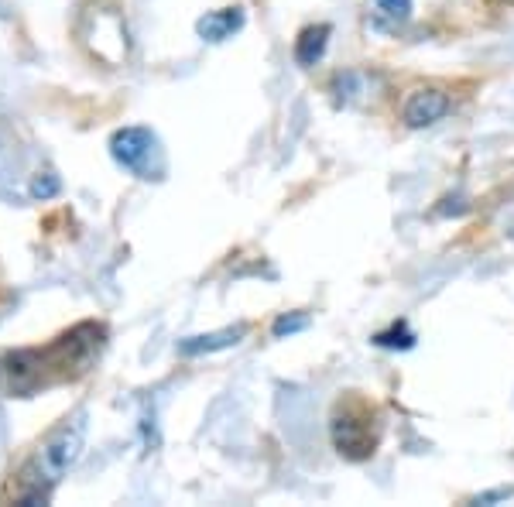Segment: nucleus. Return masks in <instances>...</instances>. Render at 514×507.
<instances>
[{
  "label": "nucleus",
  "instance_id": "1",
  "mask_svg": "<svg viewBox=\"0 0 514 507\" xmlns=\"http://www.w3.org/2000/svg\"><path fill=\"white\" fill-rule=\"evenodd\" d=\"M83 442H86V412L66 418L59 429L48 436L38 453L24 463L18 490H14V501L31 507V504H45L52 497L55 484L76 466V460L83 456Z\"/></svg>",
  "mask_w": 514,
  "mask_h": 507
},
{
  "label": "nucleus",
  "instance_id": "2",
  "mask_svg": "<svg viewBox=\"0 0 514 507\" xmlns=\"http://www.w3.org/2000/svg\"><path fill=\"white\" fill-rule=\"evenodd\" d=\"M329 439H333V449L347 460L360 463L371 460L377 449V422L374 412L364 405V401L350 398L336 405V415L329 422Z\"/></svg>",
  "mask_w": 514,
  "mask_h": 507
},
{
  "label": "nucleus",
  "instance_id": "3",
  "mask_svg": "<svg viewBox=\"0 0 514 507\" xmlns=\"http://www.w3.org/2000/svg\"><path fill=\"white\" fill-rule=\"evenodd\" d=\"M110 158L138 179H162L165 175L162 144H158V134L148 131V127H120L110 138Z\"/></svg>",
  "mask_w": 514,
  "mask_h": 507
},
{
  "label": "nucleus",
  "instance_id": "4",
  "mask_svg": "<svg viewBox=\"0 0 514 507\" xmlns=\"http://www.w3.org/2000/svg\"><path fill=\"white\" fill-rule=\"evenodd\" d=\"M449 107H453L449 93L436 90V86H425V90L408 93L405 107H401V120H405L412 131H422V127L439 124V120L449 114Z\"/></svg>",
  "mask_w": 514,
  "mask_h": 507
},
{
  "label": "nucleus",
  "instance_id": "5",
  "mask_svg": "<svg viewBox=\"0 0 514 507\" xmlns=\"http://www.w3.org/2000/svg\"><path fill=\"white\" fill-rule=\"evenodd\" d=\"M244 28V11L240 7H223V11H210L196 21V35L210 45H220L227 38H234Z\"/></svg>",
  "mask_w": 514,
  "mask_h": 507
},
{
  "label": "nucleus",
  "instance_id": "6",
  "mask_svg": "<svg viewBox=\"0 0 514 507\" xmlns=\"http://www.w3.org/2000/svg\"><path fill=\"white\" fill-rule=\"evenodd\" d=\"M247 336V326H227V329H216V333H203V336H186L179 343V353L182 357H203V353H220V350H230L237 346L240 340Z\"/></svg>",
  "mask_w": 514,
  "mask_h": 507
},
{
  "label": "nucleus",
  "instance_id": "7",
  "mask_svg": "<svg viewBox=\"0 0 514 507\" xmlns=\"http://www.w3.org/2000/svg\"><path fill=\"white\" fill-rule=\"evenodd\" d=\"M329 35H333V28H329V24H309V28L295 38V62L305 66V69L316 66V62L326 55Z\"/></svg>",
  "mask_w": 514,
  "mask_h": 507
},
{
  "label": "nucleus",
  "instance_id": "8",
  "mask_svg": "<svg viewBox=\"0 0 514 507\" xmlns=\"http://www.w3.org/2000/svg\"><path fill=\"white\" fill-rule=\"evenodd\" d=\"M374 343L384 346V350H412V346H415V333L405 323H395L391 329H381V333H374Z\"/></svg>",
  "mask_w": 514,
  "mask_h": 507
},
{
  "label": "nucleus",
  "instance_id": "9",
  "mask_svg": "<svg viewBox=\"0 0 514 507\" xmlns=\"http://www.w3.org/2000/svg\"><path fill=\"white\" fill-rule=\"evenodd\" d=\"M309 326H312L309 312H281V316L275 319V326H271V333H275V340H285V336L305 333Z\"/></svg>",
  "mask_w": 514,
  "mask_h": 507
},
{
  "label": "nucleus",
  "instance_id": "10",
  "mask_svg": "<svg viewBox=\"0 0 514 507\" xmlns=\"http://www.w3.org/2000/svg\"><path fill=\"white\" fill-rule=\"evenodd\" d=\"M377 14H384V18L391 21H408L412 18V0H374Z\"/></svg>",
  "mask_w": 514,
  "mask_h": 507
},
{
  "label": "nucleus",
  "instance_id": "11",
  "mask_svg": "<svg viewBox=\"0 0 514 507\" xmlns=\"http://www.w3.org/2000/svg\"><path fill=\"white\" fill-rule=\"evenodd\" d=\"M59 189H62V182H59V175H55V172H38L35 182H31V196H35V199H52Z\"/></svg>",
  "mask_w": 514,
  "mask_h": 507
},
{
  "label": "nucleus",
  "instance_id": "12",
  "mask_svg": "<svg viewBox=\"0 0 514 507\" xmlns=\"http://www.w3.org/2000/svg\"><path fill=\"white\" fill-rule=\"evenodd\" d=\"M514 497V490H487V494L477 497V504H497V501H508Z\"/></svg>",
  "mask_w": 514,
  "mask_h": 507
},
{
  "label": "nucleus",
  "instance_id": "13",
  "mask_svg": "<svg viewBox=\"0 0 514 507\" xmlns=\"http://www.w3.org/2000/svg\"><path fill=\"white\" fill-rule=\"evenodd\" d=\"M501 4H514V0H501Z\"/></svg>",
  "mask_w": 514,
  "mask_h": 507
}]
</instances>
